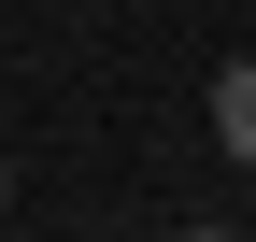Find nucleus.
<instances>
[{
    "instance_id": "nucleus-2",
    "label": "nucleus",
    "mask_w": 256,
    "mask_h": 242,
    "mask_svg": "<svg viewBox=\"0 0 256 242\" xmlns=\"http://www.w3.org/2000/svg\"><path fill=\"white\" fill-rule=\"evenodd\" d=\"M0 214H14V157H0Z\"/></svg>"
},
{
    "instance_id": "nucleus-1",
    "label": "nucleus",
    "mask_w": 256,
    "mask_h": 242,
    "mask_svg": "<svg viewBox=\"0 0 256 242\" xmlns=\"http://www.w3.org/2000/svg\"><path fill=\"white\" fill-rule=\"evenodd\" d=\"M214 142L256 171V57H228V72H214Z\"/></svg>"
}]
</instances>
